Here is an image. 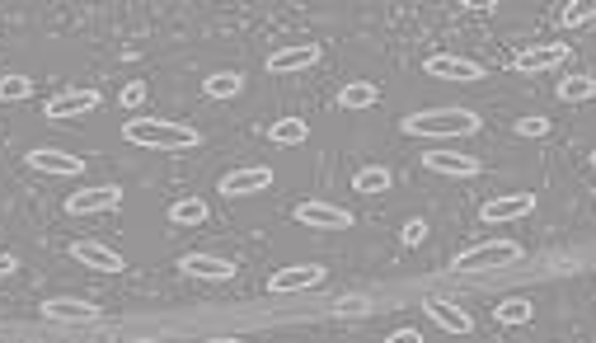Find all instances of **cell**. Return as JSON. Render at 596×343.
<instances>
[{"label":"cell","instance_id":"cell-4","mask_svg":"<svg viewBox=\"0 0 596 343\" xmlns=\"http://www.w3.org/2000/svg\"><path fill=\"white\" fill-rule=\"evenodd\" d=\"M99 104H104L99 90H62L43 104V118H90Z\"/></svg>","mask_w":596,"mask_h":343},{"label":"cell","instance_id":"cell-36","mask_svg":"<svg viewBox=\"0 0 596 343\" xmlns=\"http://www.w3.org/2000/svg\"><path fill=\"white\" fill-rule=\"evenodd\" d=\"M592 165H596V151H592Z\"/></svg>","mask_w":596,"mask_h":343},{"label":"cell","instance_id":"cell-7","mask_svg":"<svg viewBox=\"0 0 596 343\" xmlns=\"http://www.w3.org/2000/svg\"><path fill=\"white\" fill-rule=\"evenodd\" d=\"M535 212V193H503V198H489V203L479 207V217L489 221V226H503V221H521Z\"/></svg>","mask_w":596,"mask_h":343},{"label":"cell","instance_id":"cell-12","mask_svg":"<svg viewBox=\"0 0 596 343\" xmlns=\"http://www.w3.org/2000/svg\"><path fill=\"white\" fill-rule=\"evenodd\" d=\"M71 259L85 268H94V273H123V254L118 250H108V245H99V240H76L71 245Z\"/></svg>","mask_w":596,"mask_h":343},{"label":"cell","instance_id":"cell-29","mask_svg":"<svg viewBox=\"0 0 596 343\" xmlns=\"http://www.w3.org/2000/svg\"><path fill=\"white\" fill-rule=\"evenodd\" d=\"M141 99H146V85H141V80H127L123 94H118V104H123V109H137Z\"/></svg>","mask_w":596,"mask_h":343},{"label":"cell","instance_id":"cell-28","mask_svg":"<svg viewBox=\"0 0 596 343\" xmlns=\"http://www.w3.org/2000/svg\"><path fill=\"white\" fill-rule=\"evenodd\" d=\"M517 137H550V118H517Z\"/></svg>","mask_w":596,"mask_h":343},{"label":"cell","instance_id":"cell-17","mask_svg":"<svg viewBox=\"0 0 596 343\" xmlns=\"http://www.w3.org/2000/svg\"><path fill=\"white\" fill-rule=\"evenodd\" d=\"M179 268H184V273H193V278H207V282L235 278V264H230V259H221V254H184V259H179Z\"/></svg>","mask_w":596,"mask_h":343},{"label":"cell","instance_id":"cell-27","mask_svg":"<svg viewBox=\"0 0 596 343\" xmlns=\"http://www.w3.org/2000/svg\"><path fill=\"white\" fill-rule=\"evenodd\" d=\"M33 94V80L29 76H5L0 80V99L10 104V99H29Z\"/></svg>","mask_w":596,"mask_h":343},{"label":"cell","instance_id":"cell-15","mask_svg":"<svg viewBox=\"0 0 596 343\" xmlns=\"http://www.w3.org/2000/svg\"><path fill=\"white\" fill-rule=\"evenodd\" d=\"M324 282V268L320 264H296V268H277L268 287L273 292H310V287H320Z\"/></svg>","mask_w":596,"mask_h":343},{"label":"cell","instance_id":"cell-22","mask_svg":"<svg viewBox=\"0 0 596 343\" xmlns=\"http://www.w3.org/2000/svg\"><path fill=\"white\" fill-rule=\"evenodd\" d=\"M352 193H390V170L385 165H367L352 174Z\"/></svg>","mask_w":596,"mask_h":343},{"label":"cell","instance_id":"cell-5","mask_svg":"<svg viewBox=\"0 0 596 343\" xmlns=\"http://www.w3.org/2000/svg\"><path fill=\"white\" fill-rule=\"evenodd\" d=\"M123 203V188L118 184H99V188H80L66 198V212L71 217H94V212H113V207Z\"/></svg>","mask_w":596,"mask_h":343},{"label":"cell","instance_id":"cell-32","mask_svg":"<svg viewBox=\"0 0 596 343\" xmlns=\"http://www.w3.org/2000/svg\"><path fill=\"white\" fill-rule=\"evenodd\" d=\"M385 343H423V334H418V329H395Z\"/></svg>","mask_w":596,"mask_h":343},{"label":"cell","instance_id":"cell-16","mask_svg":"<svg viewBox=\"0 0 596 343\" xmlns=\"http://www.w3.org/2000/svg\"><path fill=\"white\" fill-rule=\"evenodd\" d=\"M423 165H428L432 174H446V179H474V174H479V160L460 156V151H428Z\"/></svg>","mask_w":596,"mask_h":343},{"label":"cell","instance_id":"cell-23","mask_svg":"<svg viewBox=\"0 0 596 343\" xmlns=\"http://www.w3.org/2000/svg\"><path fill=\"white\" fill-rule=\"evenodd\" d=\"M169 221L174 226H202L207 221V203L202 198H179V203H169Z\"/></svg>","mask_w":596,"mask_h":343},{"label":"cell","instance_id":"cell-10","mask_svg":"<svg viewBox=\"0 0 596 343\" xmlns=\"http://www.w3.org/2000/svg\"><path fill=\"white\" fill-rule=\"evenodd\" d=\"M268 184H273V170H268V165H245V170L221 174V193H226V198H249V193H263Z\"/></svg>","mask_w":596,"mask_h":343},{"label":"cell","instance_id":"cell-24","mask_svg":"<svg viewBox=\"0 0 596 343\" xmlns=\"http://www.w3.org/2000/svg\"><path fill=\"white\" fill-rule=\"evenodd\" d=\"M493 315H498V325H526L535 315V306L526 297H507L503 306H493Z\"/></svg>","mask_w":596,"mask_h":343},{"label":"cell","instance_id":"cell-31","mask_svg":"<svg viewBox=\"0 0 596 343\" xmlns=\"http://www.w3.org/2000/svg\"><path fill=\"white\" fill-rule=\"evenodd\" d=\"M371 306L362 297H348V301H338V315H367Z\"/></svg>","mask_w":596,"mask_h":343},{"label":"cell","instance_id":"cell-13","mask_svg":"<svg viewBox=\"0 0 596 343\" xmlns=\"http://www.w3.org/2000/svg\"><path fill=\"white\" fill-rule=\"evenodd\" d=\"M29 165H33V170H43V174H62V179H76V174L85 170V160L66 156V151H57V146H33Z\"/></svg>","mask_w":596,"mask_h":343},{"label":"cell","instance_id":"cell-20","mask_svg":"<svg viewBox=\"0 0 596 343\" xmlns=\"http://www.w3.org/2000/svg\"><path fill=\"white\" fill-rule=\"evenodd\" d=\"M376 99H381V90H376L371 80H348V85L338 90V104H343V109H371Z\"/></svg>","mask_w":596,"mask_h":343},{"label":"cell","instance_id":"cell-30","mask_svg":"<svg viewBox=\"0 0 596 343\" xmlns=\"http://www.w3.org/2000/svg\"><path fill=\"white\" fill-rule=\"evenodd\" d=\"M423 240H428V221L423 217L404 221V245H423Z\"/></svg>","mask_w":596,"mask_h":343},{"label":"cell","instance_id":"cell-14","mask_svg":"<svg viewBox=\"0 0 596 343\" xmlns=\"http://www.w3.org/2000/svg\"><path fill=\"white\" fill-rule=\"evenodd\" d=\"M423 311H428V320H432V325H442L446 334H470V329H474L470 311H460L456 301H446V297H428V301H423Z\"/></svg>","mask_w":596,"mask_h":343},{"label":"cell","instance_id":"cell-2","mask_svg":"<svg viewBox=\"0 0 596 343\" xmlns=\"http://www.w3.org/2000/svg\"><path fill=\"white\" fill-rule=\"evenodd\" d=\"M404 132L409 137H474L479 118L470 109H428V113H409Z\"/></svg>","mask_w":596,"mask_h":343},{"label":"cell","instance_id":"cell-3","mask_svg":"<svg viewBox=\"0 0 596 343\" xmlns=\"http://www.w3.org/2000/svg\"><path fill=\"white\" fill-rule=\"evenodd\" d=\"M521 259V245L517 240H484V245H470V250L456 254V268L460 273H489V268H507Z\"/></svg>","mask_w":596,"mask_h":343},{"label":"cell","instance_id":"cell-11","mask_svg":"<svg viewBox=\"0 0 596 343\" xmlns=\"http://www.w3.org/2000/svg\"><path fill=\"white\" fill-rule=\"evenodd\" d=\"M432 80H484V66L474 62V57H451V52H437L423 62Z\"/></svg>","mask_w":596,"mask_h":343},{"label":"cell","instance_id":"cell-8","mask_svg":"<svg viewBox=\"0 0 596 343\" xmlns=\"http://www.w3.org/2000/svg\"><path fill=\"white\" fill-rule=\"evenodd\" d=\"M296 221H301V226H315V231H348L352 212L348 207H334V203H320V198H315V203L296 207Z\"/></svg>","mask_w":596,"mask_h":343},{"label":"cell","instance_id":"cell-33","mask_svg":"<svg viewBox=\"0 0 596 343\" xmlns=\"http://www.w3.org/2000/svg\"><path fill=\"white\" fill-rule=\"evenodd\" d=\"M15 268H19L15 254H0V278H5V273H15Z\"/></svg>","mask_w":596,"mask_h":343},{"label":"cell","instance_id":"cell-26","mask_svg":"<svg viewBox=\"0 0 596 343\" xmlns=\"http://www.w3.org/2000/svg\"><path fill=\"white\" fill-rule=\"evenodd\" d=\"M568 24V29H578V24H587V19H596V0H573V5H564V15H559Z\"/></svg>","mask_w":596,"mask_h":343},{"label":"cell","instance_id":"cell-34","mask_svg":"<svg viewBox=\"0 0 596 343\" xmlns=\"http://www.w3.org/2000/svg\"><path fill=\"white\" fill-rule=\"evenodd\" d=\"M207 343H249V339H207Z\"/></svg>","mask_w":596,"mask_h":343},{"label":"cell","instance_id":"cell-25","mask_svg":"<svg viewBox=\"0 0 596 343\" xmlns=\"http://www.w3.org/2000/svg\"><path fill=\"white\" fill-rule=\"evenodd\" d=\"M596 94V80L592 76H568V80H559V99L564 104H582V99H592Z\"/></svg>","mask_w":596,"mask_h":343},{"label":"cell","instance_id":"cell-21","mask_svg":"<svg viewBox=\"0 0 596 343\" xmlns=\"http://www.w3.org/2000/svg\"><path fill=\"white\" fill-rule=\"evenodd\" d=\"M202 90L212 94V99H235V94L245 90V76L240 71H216V76L202 80Z\"/></svg>","mask_w":596,"mask_h":343},{"label":"cell","instance_id":"cell-6","mask_svg":"<svg viewBox=\"0 0 596 343\" xmlns=\"http://www.w3.org/2000/svg\"><path fill=\"white\" fill-rule=\"evenodd\" d=\"M315 62H320V43H287L268 57V71L273 76H296V71H310Z\"/></svg>","mask_w":596,"mask_h":343},{"label":"cell","instance_id":"cell-19","mask_svg":"<svg viewBox=\"0 0 596 343\" xmlns=\"http://www.w3.org/2000/svg\"><path fill=\"white\" fill-rule=\"evenodd\" d=\"M306 137H310L306 118H277V123H268V141H277V146H301Z\"/></svg>","mask_w":596,"mask_h":343},{"label":"cell","instance_id":"cell-35","mask_svg":"<svg viewBox=\"0 0 596 343\" xmlns=\"http://www.w3.org/2000/svg\"><path fill=\"white\" fill-rule=\"evenodd\" d=\"M132 343H155V339H132Z\"/></svg>","mask_w":596,"mask_h":343},{"label":"cell","instance_id":"cell-18","mask_svg":"<svg viewBox=\"0 0 596 343\" xmlns=\"http://www.w3.org/2000/svg\"><path fill=\"white\" fill-rule=\"evenodd\" d=\"M43 315L47 320H57V325H94L99 320V306L90 301H43Z\"/></svg>","mask_w":596,"mask_h":343},{"label":"cell","instance_id":"cell-1","mask_svg":"<svg viewBox=\"0 0 596 343\" xmlns=\"http://www.w3.org/2000/svg\"><path fill=\"white\" fill-rule=\"evenodd\" d=\"M123 137L141 151H193L202 132L188 123H174V118H127Z\"/></svg>","mask_w":596,"mask_h":343},{"label":"cell","instance_id":"cell-9","mask_svg":"<svg viewBox=\"0 0 596 343\" xmlns=\"http://www.w3.org/2000/svg\"><path fill=\"white\" fill-rule=\"evenodd\" d=\"M568 62V43H535L526 52H517V71L521 76H540V71H554V66Z\"/></svg>","mask_w":596,"mask_h":343}]
</instances>
